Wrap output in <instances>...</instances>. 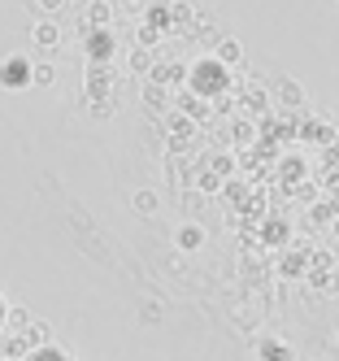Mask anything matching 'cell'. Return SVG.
Segmentation results:
<instances>
[{
    "mask_svg": "<svg viewBox=\"0 0 339 361\" xmlns=\"http://www.w3.org/2000/svg\"><path fill=\"white\" fill-rule=\"evenodd\" d=\"M39 39H44V48H52V44H57V31H52V27H39Z\"/></svg>",
    "mask_w": 339,
    "mask_h": 361,
    "instance_id": "6da1fadb",
    "label": "cell"
}]
</instances>
